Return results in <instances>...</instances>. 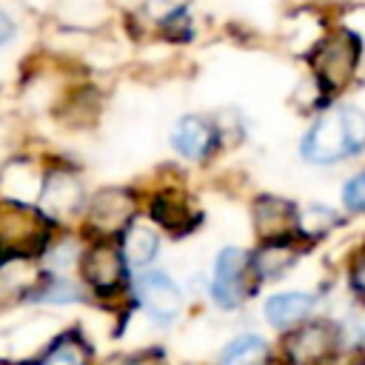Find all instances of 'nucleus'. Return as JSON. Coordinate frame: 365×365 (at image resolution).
Masks as SVG:
<instances>
[{"mask_svg": "<svg viewBox=\"0 0 365 365\" xmlns=\"http://www.w3.org/2000/svg\"><path fill=\"white\" fill-rule=\"evenodd\" d=\"M365 145V111L354 106L331 108L322 114L302 140V157L308 163H336L356 154Z\"/></svg>", "mask_w": 365, "mask_h": 365, "instance_id": "1", "label": "nucleus"}, {"mask_svg": "<svg viewBox=\"0 0 365 365\" xmlns=\"http://www.w3.org/2000/svg\"><path fill=\"white\" fill-rule=\"evenodd\" d=\"M356 57H359V40L351 31H334L331 37H325L319 43V48L314 54V71L322 86L339 88L354 74Z\"/></svg>", "mask_w": 365, "mask_h": 365, "instance_id": "2", "label": "nucleus"}, {"mask_svg": "<svg viewBox=\"0 0 365 365\" xmlns=\"http://www.w3.org/2000/svg\"><path fill=\"white\" fill-rule=\"evenodd\" d=\"M46 220L20 205V202H9L6 208H0V242L17 254H29V251H37L43 248L46 242Z\"/></svg>", "mask_w": 365, "mask_h": 365, "instance_id": "3", "label": "nucleus"}, {"mask_svg": "<svg viewBox=\"0 0 365 365\" xmlns=\"http://www.w3.org/2000/svg\"><path fill=\"white\" fill-rule=\"evenodd\" d=\"M137 297L140 302L145 305V311L163 322L174 319L180 314V305H182V297H180V288L160 271H151V274H143L137 279Z\"/></svg>", "mask_w": 365, "mask_h": 365, "instance_id": "4", "label": "nucleus"}, {"mask_svg": "<svg viewBox=\"0 0 365 365\" xmlns=\"http://www.w3.org/2000/svg\"><path fill=\"white\" fill-rule=\"evenodd\" d=\"M336 342V331L328 322H311L302 325L291 339H288V356L297 365H311L319 362Z\"/></svg>", "mask_w": 365, "mask_h": 365, "instance_id": "5", "label": "nucleus"}, {"mask_svg": "<svg viewBox=\"0 0 365 365\" xmlns=\"http://www.w3.org/2000/svg\"><path fill=\"white\" fill-rule=\"evenodd\" d=\"M131 214H134V200H131V194H125V191H120V188H108V191H100V194L91 200L88 222H91L97 231L111 234V231L123 228Z\"/></svg>", "mask_w": 365, "mask_h": 365, "instance_id": "6", "label": "nucleus"}, {"mask_svg": "<svg viewBox=\"0 0 365 365\" xmlns=\"http://www.w3.org/2000/svg\"><path fill=\"white\" fill-rule=\"evenodd\" d=\"M83 274L97 291H111L123 282V257L114 245L100 242L83 259Z\"/></svg>", "mask_w": 365, "mask_h": 365, "instance_id": "7", "label": "nucleus"}, {"mask_svg": "<svg viewBox=\"0 0 365 365\" xmlns=\"http://www.w3.org/2000/svg\"><path fill=\"white\" fill-rule=\"evenodd\" d=\"M242 254L237 248H225L214 268L211 294L222 308H234L242 299Z\"/></svg>", "mask_w": 365, "mask_h": 365, "instance_id": "8", "label": "nucleus"}, {"mask_svg": "<svg viewBox=\"0 0 365 365\" xmlns=\"http://www.w3.org/2000/svg\"><path fill=\"white\" fill-rule=\"evenodd\" d=\"M254 220L262 237L268 240H282L288 237L294 228H299V214L291 202L285 200H274V197H262L254 205Z\"/></svg>", "mask_w": 365, "mask_h": 365, "instance_id": "9", "label": "nucleus"}, {"mask_svg": "<svg viewBox=\"0 0 365 365\" xmlns=\"http://www.w3.org/2000/svg\"><path fill=\"white\" fill-rule=\"evenodd\" d=\"M80 200H83V188H80V182H77L71 174H66V171H57V174H51V177L43 182L40 205H43L48 214H54V217H68V214H74L77 205H80Z\"/></svg>", "mask_w": 365, "mask_h": 365, "instance_id": "10", "label": "nucleus"}, {"mask_svg": "<svg viewBox=\"0 0 365 365\" xmlns=\"http://www.w3.org/2000/svg\"><path fill=\"white\" fill-rule=\"evenodd\" d=\"M171 143L174 148L182 154V157H191V160H200L211 151L214 145V128L211 123H205L202 117H182L171 134Z\"/></svg>", "mask_w": 365, "mask_h": 365, "instance_id": "11", "label": "nucleus"}, {"mask_svg": "<svg viewBox=\"0 0 365 365\" xmlns=\"http://www.w3.org/2000/svg\"><path fill=\"white\" fill-rule=\"evenodd\" d=\"M314 305V297L311 294H277L265 302V317L271 325L282 328V325H291L297 319H302Z\"/></svg>", "mask_w": 365, "mask_h": 365, "instance_id": "12", "label": "nucleus"}, {"mask_svg": "<svg viewBox=\"0 0 365 365\" xmlns=\"http://www.w3.org/2000/svg\"><path fill=\"white\" fill-rule=\"evenodd\" d=\"M154 220L171 231H185L191 222H197V214L191 205L177 194H163L154 200Z\"/></svg>", "mask_w": 365, "mask_h": 365, "instance_id": "13", "label": "nucleus"}, {"mask_svg": "<svg viewBox=\"0 0 365 365\" xmlns=\"http://www.w3.org/2000/svg\"><path fill=\"white\" fill-rule=\"evenodd\" d=\"M268 362V345L259 336H237L225 354H222V365H265Z\"/></svg>", "mask_w": 365, "mask_h": 365, "instance_id": "14", "label": "nucleus"}, {"mask_svg": "<svg viewBox=\"0 0 365 365\" xmlns=\"http://www.w3.org/2000/svg\"><path fill=\"white\" fill-rule=\"evenodd\" d=\"M123 251H125V259L131 265H145L157 254V234L151 228H145V225H131L128 234H125Z\"/></svg>", "mask_w": 365, "mask_h": 365, "instance_id": "15", "label": "nucleus"}, {"mask_svg": "<svg viewBox=\"0 0 365 365\" xmlns=\"http://www.w3.org/2000/svg\"><path fill=\"white\" fill-rule=\"evenodd\" d=\"M86 362H88V351L77 336L57 339L40 359V365H86Z\"/></svg>", "mask_w": 365, "mask_h": 365, "instance_id": "16", "label": "nucleus"}, {"mask_svg": "<svg viewBox=\"0 0 365 365\" xmlns=\"http://www.w3.org/2000/svg\"><path fill=\"white\" fill-rule=\"evenodd\" d=\"M294 248L288 245H279V240H274V245L262 248L257 257H254V268L262 274V277H277L279 271H285L291 262H294Z\"/></svg>", "mask_w": 365, "mask_h": 365, "instance_id": "17", "label": "nucleus"}, {"mask_svg": "<svg viewBox=\"0 0 365 365\" xmlns=\"http://www.w3.org/2000/svg\"><path fill=\"white\" fill-rule=\"evenodd\" d=\"M77 288L68 282V279H51L46 288L37 291V299H46V302H71L77 299Z\"/></svg>", "mask_w": 365, "mask_h": 365, "instance_id": "18", "label": "nucleus"}, {"mask_svg": "<svg viewBox=\"0 0 365 365\" xmlns=\"http://www.w3.org/2000/svg\"><path fill=\"white\" fill-rule=\"evenodd\" d=\"M342 197H345V202H348L351 208L365 211V171H362V174H356V177H354L348 185H345Z\"/></svg>", "mask_w": 365, "mask_h": 365, "instance_id": "19", "label": "nucleus"}, {"mask_svg": "<svg viewBox=\"0 0 365 365\" xmlns=\"http://www.w3.org/2000/svg\"><path fill=\"white\" fill-rule=\"evenodd\" d=\"M351 282H354L356 294H362V297H365V248H362V254H359V257H356V262H354Z\"/></svg>", "mask_w": 365, "mask_h": 365, "instance_id": "20", "label": "nucleus"}, {"mask_svg": "<svg viewBox=\"0 0 365 365\" xmlns=\"http://www.w3.org/2000/svg\"><path fill=\"white\" fill-rule=\"evenodd\" d=\"M11 37H14V20L6 11H0V46H6Z\"/></svg>", "mask_w": 365, "mask_h": 365, "instance_id": "21", "label": "nucleus"}, {"mask_svg": "<svg viewBox=\"0 0 365 365\" xmlns=\"http://www.w3.org/2000/svg\"><path fill=\"white\" fill-rule=\"evenodd\" d=\"M134 365H163V362H157V359H140V362H134Z\"/></svg>", "mask_w": 365, "mask_h": 365, "instance_id": "22", "label": "nucleus"}]
</instances>
